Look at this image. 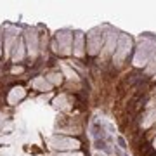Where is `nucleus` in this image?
<instances>
[{
    "label": "nucleus",
    "instance_id": "f257e3e1",
    "mask_svg": "<svg viewBox=\"0 0 156 156\" xmlns=\"http://www.w3.org/2000/svg\"><path fill=\"white\" fill-rule=\"evenodd\" d=\"M52 144H56L54 147H78L80 146V142L78 140H73V139H62V137H54V140H52Z\"/></svg>",
    "mask_w": 156,
    "mask_h": 156
},
{
    "label": "nucleus",
    "instance_id": "f03ea898",
    "mask_svg": "<svg viewBox=\"0 0 156 156\" xmlns=\"http://www.w3.org/2000/svg\"><path fill=\"white\" fill-rule=\"evenodd\" d=\"M21 56H23L21 54V42H17L16 44V52H14V59L17 61V59H21Z\"/></svg>",
    "mask_w": 156,
    "mask_h": 156
},
{
    "label": "nucleus",
    "instance_id": "7ed1b4c3",
    "mask_svg": "<svg viewBox=\"0 0 156 156\" xmlns=\"http://www.w3.org/2000/svg\"><path fill=\"white\" fill-rule=\"evenodd\" d=\"M118 144H120V147H123V149L127 147V146H125V140H123L122 137H118Z\"/></svg>",
    "mask_w": 156,
    "mask_h": 156
},
{
    "label": "nucleus",
    "instance_id": "20e7f679",
    "mask_svg": "<svg viewBox=\"0 0 156 156\" xmlns=\"http://www.w3.org/2000/svg\"><path fill=\"white\" fill-rule=\"evenodd\" d=\"M61 156H82L80 153H76V154H71V153H68V154H61Z\"/></svg>",
    "mask_w": 156,
    "mask_h": 156
}]
</instances>
